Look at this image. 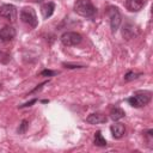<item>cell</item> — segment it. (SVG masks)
Returning a JSON list of instances; mask_svg holds the SVG:
<instances>
[{
    "mask_svg": "<svg viewBox=\"0 0 153 153\" xmlns=\"http://www.w3.org/2000/svg\"><path fill=\"white\" fill-rule=\"evenodd\" d=\"M106 16L109 17V20H110V27H111V32L115 33L118 27H120V24H121V20H122V17H121V13L118 11L117 7L115 6H109L105 11Z\"/></svg>",
    "mask_w": 153,
    "mask_h": 153,
    "instance_id": "obj_3",
    "label": "cell"
},
{
    "mask_svg": "<svg viewBox=\"0 0 153 153\" xmlns=\"http://www.w3.org/2000/svg\"><path fill=\"white\" fill-rule=\"evenodd\" d=\"M63 66L66 68H84L85 67L82 65H71V63H63Z\"/></svg>",
    "mask_w": 153,
    "mask_h": 153,
    "instance_id": "obj_19",
    "label": "cell"
},
{
    "mask_svg": "<svg viewBox=\"0 0 153 153\" xmlns=\"http://www.w3.org/2000/svg\"><path fill=\"white\" fill-rule=\"evenodd\" d=\"M20 19L23 23L27 24L31 27H36L38 25V19L36 16V12L32 7H24L20 11Z\"/></svg>",
    "mask_w": 153,
    "mask_h": 153,
    "instance_id": "obj_4",
    "label": "cell"
},
{
    "mask_svg": "<svg viewBox=\"0 0 153 153\" xmlns=\"http://www.w3.org/2000/svg\"><path fill=\"white\" fill-rule=\"evenodd\" d=\"M57 74V72H53V71H49V69H44L41 72V75H44V76H53Z\"/></svg>",
    "mask_w": 153,
    "mask_h": 153,
    "instance_id": "obj_17",
    "label": "cell"
},
{
    "mask_svg": "<svg viewBox=\"0 0 153 153\" xmlns=\"http://www.w3.org/2000/svg\"><path fill=\"white\" fill-rule=\"evenodd\" d=\"M0 55H1V53H0Z\"/></svg>",
    "mask_w": 153,
    "mask_h": 153,
    "instance_id": "obj_22",
    "label": "cell"
},
{
    "mask_svg": "<svg viewBox=\"0 0 153 153\" xmlns=\"http://www.w3.org/2000/svg\"><path fill=\"white\" fill-rule=\"evenodd\" d=\"M27 127H29V122L26 121V120H23L22 122H20V124H19V128H18V134H24L25 131H26V129H27Z\"/></svg>",
    "mask_w": 153,
    "mask_h": 153,
    "instance_id": "obj_15",
    "label": "cell"
},
{
    "mask_svg": "<svg viewBox=\"0 0 153 153\" xmlns=\"http://www.w3.org/2000/svg\"><path fill=\"white\" fill-rule=\"evenodd\" d=\"M54 11H55V4L53 1L45 2L41 7V13H42V17L44 19H48L49 17H51L53 13H54Z\"/></svg>",
    "mask_w": 153,
    "mask_h": 153,
    "instance_id": "obj_11",
    "label": "cell"
},
{
    "mask_svg": "<svg viewBox=\"0 0 153 153\" xmlns=\"http://www.w3.org/2000/svg\"><path fill=\"white\" fill-rule=\"evenodd\" d=\"M37 102V98H33V99H31L30 102H27V103H25V104H23V105H19V108L22 109V108H26V106H31L33 103H36Z\"/></svg>",
    "mask_w": 153,
    "mask_h": 153,
    "instance_id": "obj_20",
    "label": "cell"
},
{
    "mask_svg": "<svg viewBox=\"0 0 153 153\" xmlns=\"http://www.w3.org/2000/svg\"><path fill=\"white\" fill-rule=\"evenodd\" d=\"M74 12L85 18H94L97 14V10L91 2V0H76L74 2Z\"/></svg>",
    "mask_w": 153,
    "mask_h": 153,
    "instance_id": "obj_1",
    "label": "cell"
},
{
    "mask_svg": "<svg viewBox=\"0 0 153 153\" xmlns=\"http://www.w3.org/2000/svg\"><path fill=\"white\" fill-rule=\"evenodd\" d=\"M139 75H141V73H134V72H128L126 75H124V80L126 81H130L133 79H136Z\"/></svg>",
    "mask_w": 153,
    "mask_h": 153,
    "instance_id": "obj_16",
    "label": "cell"
},
{
    "mask_svg": "<svg viewBox=\"0 0 153 153\" xmlns=\"http://www.w3.org/2000/svg\"><path fill=\"white\" fill-rule=\"evenodd\" d=\"M61 42L63 45L66 47H73V45H78L81 41H82V36L79 32H74V31H67L65 33L61 35Z\"/></svg>",
    "mask_w": 153,
    "mask_h": 153,
    "instance_id": "obj_5",
    "label": "cell"
},
{
    "mask_svg": "<svg viewBox=\"0 0 153 153\" xmlns=\"http://www.w3.org/2000/svg\"><path fill=\"white\" fill-rule=\"evenodd\" d=\"M14 37H16V30L12 26L6 25L0 30V41L8 42V41H12Z\"/></svg>",
    "mask_w": 153,
    "mask_h": 153,
    "instance_id": "obj_7",
    "label": "cell"
},
{
    "mask_svg": "<svg viewBox=\"0 0 153 153\" xmlns=\"http://www.w3.org/2000/svg\"><path fill=\"white\" fill-rule=\"evenodd\" d=\"M151 98H152V93L149 91H142L141 90V91L134 92L133 96L127 99V102L133 108H142L151 102Z\"/></svg>",
    "mask_w": 153,
    "mask_h": 153,
    "instance_id": "obj_2",
    "label": "cell"
},
{
    "mask_svg": "<svg viewBox=\"0 0 153 153\" xmlns=\"http://www.w3.org/2000/svg\"><path fill=\"white\" fill-rule=\"evenodd\" d=\"M35 1H36V2H42L43 0H35Z\"/></svg>",
    "mask_w": 153,
    "mask_h": 153,
    "instance_id": "obj_21",
    "label": "cell"
},
{
    "mask_svg": "<svg viewBox=\"0 0 153 153\" xmlns=\"http://www.w3.org/2000/svg\"><path fill=\"white\" fill-rule=\"evenodd\" d=\"M124 111L121 109V108H117V106H115V108H112L111 110H110V118L111 120H114V121H118V120H121L122 117H124Z\"/></svg>",
    "mask_w": 153,
    "mask_h": 153,
    "instance_id": "obj_12",
    "label": "cell"
},
{
    "mask_svg": "<svg viewBox=\"0 0 153 153\" xmlns=\"http://www.w3.org/2000/svg\"><path fill=\"white\" fill-rule=\"evenodd\" d=\"M110 131H111V135L114 139H121L126 133V127L123 123L117 122L110 127Z\"/></svg>",
    "mask_w": 153,
    "mask_h": 153,
    "instance_id": "obj_9",
    "label": "cell"
},
{
    "mask_svg": "<svg viewBox=\"0 0 153 153\" xmlns=\"http://www.w3.org/2000/svg\"><path fill=\"white\" fill-rule=\"evenodd\" d=\"M108 121V117L100 112H94L87 116L86 122L90 124H100V123H105Z\"/></svg>",
    "mask_w": 153,
    "mask_h": 153,
    "instance_id": "obj_10",
    "label": "cell"
},
{
    "mask_svg": "<svg viewBox=\"0 0 153 153\" xmlns=\"http://www.w3.org/2000/svg\"><path fill=\"white\" fill-rule=\"evenodd\" d=\"M147 0H126V7L130 12H139L143 8Z\"/></svg>",
    "mask_w": 153,
    "mask_h": 153,
    "instance_id": "obj_8",
    "label": "cell"
},
{
    "mask_svg": "<svg viewBox=\"0 0 153 153\" xmlns=\"http://www.w3.org/2000/svg\"><path fill=\"white\" fill-rule=\"evenodd\" d=\"M93 142L96 146H99V147H105L106 146V140L103 137L102 133L98 130L94 133V137H93Z\"/></svg>",
    "mask_w": 153,
    "mask_h": 153,
    "instance_id": "obj_14",
    "label": "cell"
},
{
    "mask_svg": "<svg viewBox=\"0 0 153 153\" xmlns=\"http://www.w3.org/2000/svg\"><path fill=\"white\" fill-rule=\"evenodd\" d=\"M48 82H49V80H47V81H43V82H41V84H39V85H37V87H35V88H33V90H32V91H31L30 93H35V92H37L38 90H41V88H42V87H43V86H44L45 84H48Z\"/></svg>",
    "mask_w": 153,
    "mask_h": 153,
    "instance_id": "obj_18",
    "label": "cell"
},
{
    "mask_svg": "<svg viewBox=\"0 0 153 153\" xmlns=\"http://www.w3.org/2000/svg\"><path fill=\"white\" fill-rule=\"evenodd\" d=\"M122 35H123V37H124L126 39H130V38H133V36L135 35V33H134V26L130 25V24H126V25L123 26Z\"/></svg>",
    "mask_w": 153,
    "mask_h": 153,
    "instance_id": "obj_13",
    "label": "cell"
},
{
    "mask_svg": "<svg viewBox=\"0 0 153 153\" xmlns=\"http://www.w3.org/2000/svg\"><path fill=\"white\" fill-rule=\"evenodd\" d=\"M0 17L6 18L11 22L17 19V8L12 4H4L0 6Z\"/></svg>",
    "mask_w": 153,
    "mask_h": 153,
    "instance_id": "obj_6",
    "label": "cell"
}]
</instances>
